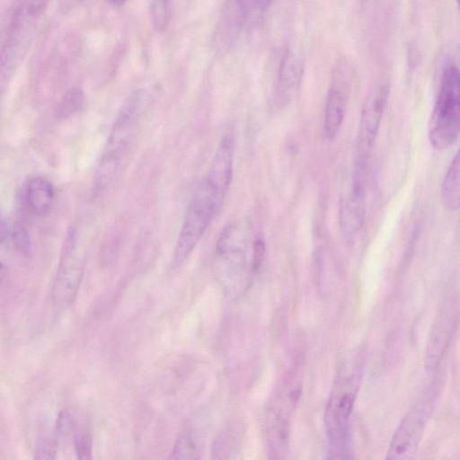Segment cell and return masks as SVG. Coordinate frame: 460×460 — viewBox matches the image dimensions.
I'll return each instance as SVG.
<instances>
[{
    "label": "cell",
    "mask_w": 460,
    "mask_h": 460,
    "mask_svg": "<svg viewBox=\"0 0 460 460\" xmlns=\"http://www.w3.org/2000/svg\"><path fill=\"white\" fill-rule=\"evenodd\" d=\"M153 102L150 91L141 88L131 93L119 109L95 171L96 196L106 192L116 181Z\"/></svg>",
    "instance_id": "1"
},
{
    "label": "cell",
    "mask_w": 460,
    "mask_h": 460,
    "mask_svg": "<svg viewBox=\"0 0 460 460\" xmlns=\"http://www.w3.org/2000/svg\"><path fill=\"white\" fill-rule=\"evenodd\" d=\"M460 77L454 65L445 67L428 125V137L437 150L449 148L460 129Z\"/></svg>",
    "instance_id": "2"
},
{
    "label": "cell",
    "mask_w": 460,
    "mask_h": 460,
    "mask_svg": "<svg viewBox=\"0 0 460 460\" xmlns=\"http://www.w3.org/2000/svg\"><path fill=\"white\" fill-rule=\"evenodd\" d=\"M44 0H26L14 16L0 51V101L34 38Z\"/></svg>",
    "instance_id": "3"
},
{
    "label": "cell",
    "mask_w": 460,
    "mask_h": 460,
    "mask_svg": "<svg viewBox=\"0 0 460 460\" xmlns=\"http://www.w3.org/2000/svg\"><path fill=\"white\" fill-rule=\"evenodd\" d=\"M222 203L203 179L197 187L187 208L174 249L175 265L181 264L203 237Z\"/></svg>",
    "instance_id": "4"
},
{
    "label": "cell",
    "mask_w": 460,
    "mask_h": 460,
    "mask_svg": "<svg viewBox=\"0 0 460 460\" xmlns=\"http://www.w3.org/2000/svg\"><path fill=\"white\" fill-rule=\"evenodd\" d=\"M86 244L75 228L66 234L52 287V302L57 312H63L74 302L85 264Z\"/></svg>",
    "instance_id": "5"
},
{
    "label": "cell",
    "mask_w": 460,
    "mask_h": 460,
    "mask_svg": "<svg viewBox=\"0 0 460 460\" xmlns=\"http://www.w3.org/2000/svg\"><path fill=\"white\" fill-rule=\"evenodd\" d=\"M354 376H346L337 381L325 411V425L330 455L332 458L346 457L349 438V420L356 395Z\"/></svg>",
    "instance_id": "6"
},
{
    "label": "cell",
    "mask_w": 460,
    "mask_h": 460,
    "mask_svg": "<svg viewBox=\"0 0 460 460\" xmlns=\"http://www.w3.org/2000/svg\"><path fill=\"white\" fill-rule=\"evenodd\" d=\"M250 230L243 222H234L221 232L216 245L218 275L226 284L235 285L247 267Z\"/></svg>",
    "instance_id": "7"
},
{
    "label": "cell",
    "mask_w": 460,
    "mask_h": 460,
    "mask_svg": "<svg viewBox=\"0 0 460 460\" xmlns=\"http://www.w3.org/2000/svg\"><path fill=\"white\" fill-rule=\"evenodd\" d=\"M367 167V161L357 159L351 183L341 199L340 227L348 242L357 237L365 221Z\"/></svg>",
    "instance_id": "8"
},
{
    "label": "cell",
    "mask_w": 460,
    "mask_h": 460,
    "mask_svg": "<svg viewBox=\"0 0 460 460\" xmlns=\"http://www.w3.org/2000/svg\"><path fill=\"white\" fill-rule=\"evenodd\" d=\"M389 84H376L368 93L365 101L358 128V157L367 158L376 138L380 123L387 104Z\"/></svg>",
    "instance_id": "9"
},
{
    "label": "cell",
    "mask_w": 460,
    "mask_h": 460,
    "mask_svg": "<svg viewBox=\"0 0 460 460\" xmlns=\"http://www.w3.org/2000/svg\"><path fill=\"white\" fill-rule=\"evenodd\" d=\"M427 421V411L423 404L412 407L396 429L389 445L388 459H409L417 451Z\"/></svg>",
    "instance_id": "10"
},
{
    "label": "cell",
    "mask_w": 460,
    "mask_h": 460,
    "mask_svg": "<svg viewBox=\"0 0 460 460\" xmlns=\"http://www.w3.org/2000/svg\"><path fill=\"white\" fill-rule=\"evenodd\" d=\"M349 67L345 60H340L333 72L332 83L327 93L323 131L325 137L333 139L343 122L349 79Z\"/></svg>",
    "instance_id": "11"
},
{
    "label": "cell",
    "mask_w": 460,
    "mask_h": 460,
    "mask_svg": "<svg viewBox=\"0 0 460 460\" xmlns=\"http://www.w3.org/2000/svg\"><path fill=\"white\" fill-rule=\"evenodd\" d=\"M234 139L231 132L220 140L208 172L204 178L223 203L233 178Z\"/></svg>",
    "instance_id": "12"
},
{
    "label": "cell",
    "mask_w": 460,
    "mask_h": 460,
    "mask_svg": "<svg viewBox=\"0 0 460 460\" xmlns=\"http://www.w3.org/2000/svg\"><path fill=\"white\" fill-rule=\"evenodd\" d=\"M304 75L301 58L288 49L282 56L276 85V101L279 107L289 105L297 96Z\"/></svg>",
    "instance_id": "13"
},
{
    "label": "cell",
    "mask_w": 460,
    "mask_h": 460,
    "mask_svg": "<svg viewBox=\"0 0 460 460\" xmlns=\"http://www.w3.org/2000/svg\"><path fill=\"white\" fill-rule=\"evenodd\" d=\"M248 21L246 0H225L217 28V44L226 50L237 41Z\"/></svg>",
    "instance_id": "14"
},
{
    "label": "cell",
    "mask_w": 460,
    "mask_h": 460,
    "mask_svg": "<svg viewBox=\"0 0 460 460\" xmlns=\"http://www.w3.org/2000/svg\"><path fill=\"white\" fill-rule=\"evenodd\" d=\"M25 198L30 210L38 217H44L50 212L54 203L53 186L43 177H33L26 185Z\"/></svg>",
    "instance_id": "15"
},
{
    "label": "cell",
    "mask_w": 460,
    "mask_h": 460,
    "mask_svg": "<svg viewBox=\"0 0 460 460\" xmlns=\"http://www.w3.org/2000/svg\"><path fill=\"white\" fill-rule=\"evenodd\" d=\"M268 436L272 451L282 453L288 443V408L275 405L268 414Z\"/></svg>",
    "instance_id": "16"
},
{
    "label": "cell",
    "mask_w": 460,
    "mask_h": 460,
    "mask_svg": "<svg viewBox=\"0 0 460 460\" xmlns=\"http://www.w3.org/2000/svg\"><path fill=\"white\" fill-rule=\"evenodd\" d=\"M459 152L452 158L443 178L440 189V199L443 207L455 211L459 207Z\"/></svg>",
    "instance_id": "17"
},
{
    "label": "cell",
    "mask_w": 460,
    "mask_h": 460,
    "mask_svg": "<svg viewBox=\"0 0 460 460\" xmlns=\"http://www.w3.org/2000/svg\"><path fill=\"white\" fill-rule=\"evenodd\" d=\"M438 323L437 329L431 334V342L429 345V350L428 353L429 358L428 360L431 364H435L444 353L447 341L454 330V316L452 314L446 313Z\"/></svg>",
    "instance_id": "18"
},
{
    "label": "cell",
    "mask_w": 460,
    "mask_h": 460,
    "mask_svg": "<svg viewBox=\"0 0 460 460\" xmlns=\"http://www.w3.org/2000/svg\"><path fill=\"white\" fill-rule=\"evenodd\" d=\"M84 102L83 92L78 88H73L67 91L56 110V117L59 120H64L78 112Z\"/></svg>",
    "instance_id": "19"
},
{
    "label": "cell",
    "mask_w": 460,
    "mask_h": 460,
    "mask_svg": "<svg viewBox=\"0 0 460 460\" xmlns=\"http://www.w3.org/2000/svg\"><path fill=\"white\" fill-rule=\"evenodd\" d=\"M196 438L186 430L176 439L171 458L173 459H197L199 458V448Z\"/></svg>",
    "instance_id": "20"
},
{
    "label": "cell",
    "mask_w": 460,
    "mask_h": 460,
    "mask_svg": "<svg viewBox=\"0 0 460 460\" xmlns=\"http://www.w3.org/2000/svg\"><path fill=\"white\" fill-rule=\"evenodd\" d=\"M150 19L157 31H164L169 23L170 0H150Z\"/></svg>",
    "instance_id": "21"
},
{
    "label": "cell",
    "mask_w": 460,
    "mask_h": 460,
    "mask_svg": "<svg viewBox=\"0 0 460 460\" xmlns=\"http://www.w3.org/2000/svg\"><path fill=\"white\" fill-rule=\"evenodd\" d=\"M75 448L79 458H91L92 440L89 432L85 429H76L74 435Z\"/></svg>",
    "instance_id": "22"
},
{
    "label": "cell",
    "mask_w": 460,
    "mask_h": 460,
    "mask_svg": "<svg viewBox=\"0 0 460 460\" xmlns=\"http://www.w3.org/2000/svg\"><path fill=\"white\" fill-rule=\"evenodd\" d=\"M13 243L16 248L24 255L29 254L31 250V241L28 231L23 226L17 225L13 234Z\"/></svg>",
    "instance_id": "23"
},
{
    "label": "cell",
    "mask_w": 460,
    "mask_h": 460,
    "mask_svg": "<svg viewBox=\"0 0 460 460\" xmlns=\"http://www.w3.org/2000/svg\"><path fill=\"white\" fill-rule=\"evenodd\" d=\"M265 252V244L261 238H257L254 240L252 244V270L256 271L264 257Z\"/></svg>",
    "instance_id": "24"
},
{
    "label": "cell",
    "mask_w": 460,
    "mask_h": 460,
    "mask_svg": "<svg viewBox=\"0 0 460 460\" xmlns=\"http://www.w3.org/2000/svg\"><path fill=\"white\" fill-rule=\"evenodd\" d=\"M248 20L261 15L268 8L270 0H246Z\"/></svg>",
    "instance_id": "25"
},
{
    "label": "cell",
    "mask_w": 460,
    "mask_h": 460,
    "mask_svg": "<svg viewBox=\"0 0 460 460\" xmlns=\"http://www.w3.org/2000/svg\"><path fill=\"white\" fill-rule=\"evenodd\" d=\"M7 234L6 222L0 213V244L4 242Z\"/></svg>",
    "instance_id": "26"
},
{
    "label": "cell",
    "mask_w": 460,
    "mask_h": 460,
    "mask_svg": "<svg viewBox=\"0 0 460 460\" xmlns=\"http://www.w3.org/2000/svg\"><path fill=\"white\" fill-rule=\"evenodd\" d=\"M79 0H61V8L64 10L70 9L73 7Z\"/></svg>",
    "instance_id": "27"
},
{
    "label": "cell",
    "mask_w": 460,
    "mask_h": 460,
    "mask_svg": "<svg viewBox=\"0 0 460 460\" xmlns=\"http://www.w3.org/2000/svg\"><path fill=\"white\" fill-rule=\"evenodd\" d=\"M107 2L111 6L120 7V6H122L127 2V0H107Z\"/></svg>",
    "instance_id": "28"
},
{
    "label": "cell",
    "mask_w": 460,
    "mask_h": 460,
    "mask_svg": "<svg viewBox=\"0 0 460 460\" xmlns=\"http://www.w3.org/2000/svg\"><path fill=\"white\" fill-rule=\"evenodd\" d=\"M5 275V269L4 265L0 262V285L2 284Z\"/></svg>",
    "instance_id": "29"
}]
</instances>
